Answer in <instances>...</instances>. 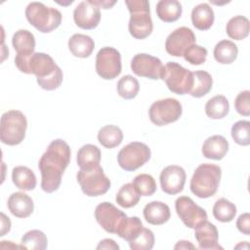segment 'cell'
<instances>
[{
  "mask_svg": "<svg viewBox=\"0 0 250 250\" xmlns=\"http://www.w3.org/2000/svg\"><path fill=\"white\" fill-rule=\"evenodd\" d=\"M144 228L142 221L140 220V218L134 216V217H127L126 220L124 221V223L122 224V226L119 228V229L117 230L116 234L125 239L126 241L130 242L131 240H133L142 230V229Z\"/></svg>",
  "mask_w": 250,
  "mask_h": 250,
  "instance_id": "d590c367",
  "label": "cell"
},
{
  "mask_svg": "<svg viewBox=\"0 0 250 250\" xmlns=\"http://www.w3.org/2000/svg\"><path fill=\"white\" fill-rule=\"evenodd\" d=\"M12 44L17 52L16 56L30 57L35 50V37L32 32L27 29H19L12 38Z\"/></svg>",
  "mask_w": 250,
  "mask_h": 250,
  "instance_id": "7402d4cb",
  "label": "cell"
},
{
  "mask_svg": "<svg viewBox=\"0 0 250 250\" xmlns=\"http://www.w3.org/2000/svg\"><path fill=\"white\" fill-rule=\"evenodd\" d=\"M195 41L193 31L187 26H181L168 35L165 41V50L173 57H182L189 46L195 44Z\"/></svg>",
  "mask_w": 250,
  "mask_h": 250,
  "instance_id": "9a60e30c",
  "label": "cell"
},
{
  "mask_svg": "<svg viewBox=\"0 0 250 250\" xmlns=\"http://www.w3.org/2000/svg\"><path fill=\"white\" fill-rule=\"evenodd\" d=\"M76 179L84 194L87 196H99L104 194L110 188V180L99 165L89 170L80 169Z\"/></svg>",
  "mask_w": 250,
  "mask_h": 250,
  "instance_id": "ba28073f",
  "label": "cell"
},
{
  "mask_svg": "<svg viewBox=\"0 0 250 250\" xmlns=\"http://www.w3.org/2000/svg\"><path fill=\"white\" fill-rule=\"evenodd\" d=\"M101 156V150L97 146L87 144L78 149L76 162L80 169L89 170L99 166Z\"/></svg>",
  "mask_w": 250,
  "mask_h": 250,
  "instance_id": "cb8c5ba5",
  "label": "cell"
},
{
  "mask_svg": "<svg viewBox=\"0 0 250 250\" xmlns=\"http://www.w3.org/2000/svg\"><path fill=\"white\" fill-rule=\"evenodd\" d=\"M153 245L154 234L146 228H143L140 233L129 242V246L132 250H150Z\"/></svg>",
  "mask_w": 250,
  "mask_h": 250,
  "instance_id": "ab89813d",
  "label": "cell"
},
{
  "mask_svg": "<svg viewBox=\"0 0 250 250\" xmlns=\"http://www.w3.org/2000/svg\"><path fill=\"white\" fill-rule=\"evenodd\" d=\"M237 229L245 235L250 234V215L249 213L241 214L236 221Z\"/></svg>",
  "mask_w": 250,
  "mask_h": 250,
  "instance_id": "7bdbcfd3",
  "label": "cell"
},
{
  "mask_svg": "<svg viewBox=\"0 0 250 250\" xmlns=\"http://www.w3.org/2000/svg\"><path fill=\"white\" fill-rule=\"evenodd\" d=\"M70 147L65 141L57 139L50 143L38 162L41 188L45 192L52 193L60 188L62 174L70 162Z\"/></svg>",
  "mask_w": 250,
  "mask_h": 250,
  "instance_id": "6da1fadb",
  "label": "cell"
},
{
  "mask_svg": "<svg viewBox=\"0 0 250 250\" xmlns=\"http://www.w3.org/2000/svg\"><path fill=\"white\" fill-rule=\"evenodd\" d=\"M162 68V62L158 58L148 54H137L131 61L132 71L141 77H146L152 80L160 79Z\"/></svg>",
  "mask_w": 250,
  "mask_h": 250,
  "instance_id": "5bb4252c",
  "label": "cell"
},
{
  "mask_svg": "<svg viewBox=\"0 0 250 250\" xmlns=\"http://www.w3.org/2000/svg\"><path fill=\"white\" fill-rule=\"evenodd\" d=\"M8 209L17 218H27L34 210L32 198L24 192L17 191L8 198Z\"/></svg>",
  "mask_w": 250,
  "mask_h": 250,
  "instance_id": "d6986e66",
  "label": "cell"
},
{
  "mask_svg": "<svg viewBox=\"0 0 250 250\" xmlns=\"http://www.w3.org/2000/svg\"><path fill=\"white\" fill-rule=\"evenodd\" d=\"M143 214L146 221L154 226L165 224L171 217L169 206L161 201H151L147 203L143 210Z\"/></svg>",
  "mask_w": 250,
  "mask_h": 250,
  "instance_id": "44dd1931",
  "label": "cell"
},
{
  "mask_svg": "<svg viewBox=\"0 0 250 250\" xmlns=\"http://www.w3.org/2000/svg\"><path fill=\"white\" fill-rule=\"evenodd\" d=\"M175 208L181 221L189 229H195L199 224L207 220L206 211L196 205L188 196L178 197L175 201Z\"/></svg>",
  "mask_w": 250,
  "mask_h": 250,
  "instance_id": "7c38bea8",
  "label": "cell"
},
{
  "mask_svg": "<svg viewBox=\"0 0 250 250\" xmlns=\"http://www.w3.org/2000/svg\"><path fill=\"white\" fill-rule=\"evenodd\" d=\"M186 178L184 168L178 165H169L161 171L159 176L161 189L167 194H177L183 190Z\"/></svg>",
  "mask_w": 250,
  "mask_h": 250,
  "instance_id": "e0dca14e",
  "label": "cell"
},
{
  "mask_svg": "<svg viewBox=\"0 0 250 250\" xmlns=\"http://www.w3.org/2000/svg\"><path fill=\"white\" fill-rule=\"evenodd\" d=\"M250 22L244 16H234L227 23L226 31L229 38L234 40H242L249 34Z\"/></svg>",
  "mask_w": 250,
  "mask_h": 250,
  "instance_id": "f1b7e54d",
  "label": "cell"
},
{
  "mask_svg": "<svg viewBox=\"0 0 250 250\" xmlns=\"http://www.w3.org/2000/svg\"><path fill=\"white\" fill-rule=\"evenodd\" d=\"M10 229H11V221H10V219L4 213H1V232H0V235L1 236L5 235V233L9 232Z\"/></svg>",
  "mask_w": 250,
  "mask_h": 250,
  "instance_id": "f6af8a7d",
  "label": "cell"
},
{
  "mask_svg": "<svg viewBox=\"0 0 250 250\" xmlns=\"http://www.w3.org/2000/svg\"><path fill=\"white\" fill-rule=\"evenodd\" d=\"M122 140L123 133L121 129L115 125H105L98 132L99 143L106 148H113L119 146Z\"/></svg>",
  "mask_w": 250,
  "mask_h": 250,
  "instance_id": "4dcf8cb0",
  "label": "cell"
},
{
  "mask_svg": "<svg viewBox=\"0 0 250 250\" xmlns=\"http://www.w3.org/2000/svg\"><path fill=\"white\" fill-rule=\"evenodd\" d=\"M133 186L141 196H150L156 190L154 178L148 174H140L133 180Z\"/></svg>",
  "mask_w": 250,
  "mask_h": 250,
  "instance_id": "74e56055",
  "label": "cell"
},
{
  "mask_svg": "<svg viewBox=\"0 0 250 250\" xmlns=\"http://www.w3.org/2000/svg\"><path fill=\"white\" fill-rule=\"evenodd\" d=\"M238 54V48L234 42L230 40H222L218 42L214 48V58L222 64H229L233 62Z\"/></svg>",
  "mask_w": 250,
  "mask_h": 250,
  "instance_id": "83f0119b",
  "label": "cell"
},
{
  "mask_svg": "<svg viewBox=\"0 0 250 250\" xmlns=\"http://www.w3.org/2000/svg\"><path fill=\"white\" fill-rule=\"evenodd\" d=\"M208 52L207 50L199 45L193 44L189 46L185 52H184V59L193 65H199L206 62Z\"/></svg>",
  "mask_w": 250,
  "mask_h": 250,
  "instance_id": "60d3db41",
  "label": "cell"
},
{
  "mask_svg": "<svg viewBox=\"0 0 250 250\" xmlns=\"http://www.w3.org/2000/svg\"><path fill=\"white\" fill-rule=\"evenodd\" d=\"M222 176L220 166L210 163L199 165L190 180V190L199 198H208L213 196L219 188Z\"/></svg>",
  "mask_w": 250,
  "mask_h": 250,
  "instance_id": "3957f363",
  "label": "cell"
},
{
  "mask_svg": "<svg viewBox=\"0 0 250 250\" xmlns=\"http://www.w3.org/2000/svg\"><path fill=\"white\" fill-rule=\"evenodd\" d=\"M175 249H188V248H191V249H195V246L192 245L189 241H187V240H181L179 241L175 247Z\"/></svg>",
  "mask_w": 250,
  "mask_h": 250,
  "instance_id": "7dc6e473",
  "label": "cell"
},
{
  "mask_svg": "<svg viewBox=\"0 0 250 250\" xmlns=\"http://www.w3.org/2000/svg\"><path fill=\"white\" fill-rule=\"evenodd\" d=\"M139 90V81L132 75H124L117 82V93L125 100L134 99L138 95Z\"/></svg>",
  "mask_w": 250,
  "mask_h": 250,
  "instance_id": "8d00e7d4",
  "label": "cell"
},
{
  "mask_svg": "<svg viewBox=\"0 0 250 250\" xmlns=\"http://www.w3.org/2000/svg\"><path fill=\"white\" fill-rule=\"evenodd\" d=\"M150 148L144 143L132 142L123 146L117 154V162L125 171H135L150 158Z\"/></svg>",
  "mask_w": 250,
  "mask_h": 250,
  "instance_id": "9c48e42d",
  "label": "cell"
},
{
  "mask_svg": "<svg viewBox=\"0 0 250 250\" xmlns=\"http://www.w3.org/2000/svg\"><path fill=\"white\" fill-rule=\"evenodd\" d=\"M160 79L166 83L171 92L177 95L189 94L193 84L192 72L174 62H168L163 65Z\"/></svg>",
  "mask_w": 250,
  "mask_h": 250,
  "instance_id": "52a82bcc",
  "label": "cell"
},
{
  "mask_svg": "<svg viewBox=\"0 0 250 250\" xmlns=\"http://www.w3.org/2000/svg\"><path fill=\"white\" fill-rule=\"evenodd\" d=\"M231 138L239 146H248L250 144V122L248 120H239L231 127Z\"/></svg>",
  "mask_w": 250,
  "mask_h": 250,
  "instance_id": "f35d334b",
  "label": "cell"
},
{
  "mask_svg": "<svg viewBox=\"0 0 250 250\" xmlns=\"http://www.w3.org/2000/svg\"><path fill=\"white\" fill-rule=\"evenodd\" d=\"M183 113L181 103L174 98L154 102L148 109V117L156 126H165L177 121Z\"/></svg>",
  "mask_w": 250,
  "mask_h": 250,
  "instance_id": "30bf717a",
  "label": "cell"
},
{
  "mask_svg": "<svg viewBox=\"0 0 250 250\" xmlns=\"http://www.w3.org/2000/svg\"><path fill=\"white\" fill-rule=\"evenodd\" d=\"M68 49L70 53L77 58H88L94 51L95 42L94 40L81 33H75L68 39Z\"/></svg>",
  "mask_w": 250,
  "mask_h": 250,
  "instance_id": "603a6c76",
  "label": "cell"
},
{
  "mask_svg": "<svg viewBox=\"0 0 250 250\" xmlns=\"http://www.w3.org/2000/svg\"><path fill=\"white\" fill-rule=\"evenodd\" d=\"M18 69L26 74H34L38 85L47 91L58 89L63 78L62 70L50 55L34 53L30 57H15Z\"/></svg>",
  "mask_w": 250,
  "mask_h": 250,
  "instance_id": "7a4b0ae2",
  "label": "cell"
},
{
  "mask_svg": "<svg viewBox=\"0 0 250 250\" xmlns=\"http://www.w3.org/2000/svg\"><path fill=\"white\" fill-rule=\"evenodd\" d=\"M14 185L22 190H32L36 187V176L31 169L25 166H17L12 171Z\"/></svg>",
  "mask_w": 250,
  "mask_h": 250,
  "instance_id": "4316f807",
  "label": "cell"
},
{
  "mask_svg": "<svg viewBox=\"0 0 250 250\" xmlns=\"http://www.w3.org/2000/svg\"><path fill=\"white\" fill-rule=\"evenodd\" d=\"M229 104L223 95H217L207 101L205 104V113L211 119H221L228 115Z\"/></svg>",
  "mask_w": 250,
  "mask_h": 250,
  "instance_id": "f546056e",
  "label": "cell"
},
{
  "mask_svg": "<svg viewBox=\"0 0 250 250\" xmlns=\"http://www.w3.org/2000/svg\"><path fill=\"white\" fill-rule=\"evenodd\" d=\"M140 196L141 195L136 191L133 184L127 183L119 188L115 200L119 206L123 208H131L139 203Z\"/></svg>",
  "mask_w": 250,
  "mask_h": 250,
  "instance_id": "e575fe53",
  "label": "cell"
},
{
  "mask_svg": "<svg viewBox=\"0 0 250 250\" xmlns=\"http://www.w3.org/2000/svg\"><path fill=\"white\" fill-rule=\"evenodd\" d=\"M125 4L130 12L129 32L136 39H145L153 29L149 13V4L146 0H127Z\"/></svg>",
  "mask_w": 250,
  "mask_h": 250,
  "instance_id": "277c9868",
  "label": "cell"
},
{
  "mask_svg": "<svg viewBox=\"0 0 250 250\" xmlns=\"http://www.w3.org/2000/svg\"><path fill=\"white\" fill-rule=\"evenodd\" d=\"M97 249H114V250H118L119 246L113 239L104 238V239L100 241V243L97 246Z\"/></svg>",
  "mask_w": 250,
  "mask_h": 250,
  "instance_id": "ee69618b",
  "label": "cell"
},
{
  "mask_svg": "<svg viewBox=\"0 0 250 250\" xmlns=\"http://www.w3.org/2000/svg\"><path fill=\"white\" fill-rule=\"evenodd\" d=\"M235 110L243 116L250 115V92L248 90L240 92L234 101Z\"/></svg>",
  "mask_w": 250,
  "mask_h": 250,
  "instance_id": "b9f144b4",
  "label": "cell"
},
{
  "mask_svg": "<svg viewBox=\"0 0 250 250\" xmlns=\"http://www.w3.org/2000/svg\"><path fill=\"white\" fill-rule=\"evenodd\" d=\"M25 17L38 31L49 33L60 26L62 16L55 8L47 7L41 2H31L25 8Z\"/></svg>",
  "mask_w": 250,
  "mask_h": 250,
  "instance_id": "5b68a950",
  "label": "cell"
},
{
  "mask_svg": "<svg viewBox=\"0 0 250 250\" xmlns=\"http://www.w3.org/2000/svg\"><path fill=\"white\" fill-rule=\"evenodd\" d=\"M48 239L46 234L39 229H31L21 237V246L23 249L44 250L47 248Z\"/></svg>",
  "mask_w": 250,
  "mask_h": 250,
  "instance_id": "836d02e7",
  "label": "cell"
},
{
  "mask_svg": "<svg viewBox=\"0 0 250 250\" xmlns=\"http://www.w3.org/2000/svg\"><path fill=\"white\" fill-rule=\"evenodd\" d=\"M156 15L164 22H173L180 19L183 8L177 0H160L156 4Z\"/></svg>",
  "mask_w": 250,
  "mask_h": 250,
  "instance_id": "484cf974",
  "label": "cell"
},
{
  "mask_svg": "<svg viewBox=\"0 0 250 250\" xmlns=\"http://www.w3.org/2000/svg\"><path fill=\"white\" fill-rule=\"evenodd\" d=\"M98 224L109 233H116L127 218V215L110 202H102L95 209Z\"/></svg>",
  "mask_w": 250,
  "mask_h": 250,
  "instance_id": "4fadbf2b",
  "label": "cell"
},
{
  "mask_svg": "<svg viewBox=\"0 0 250 250\" xmlns=\"http://www.w3.org/2000/svg\"><path fill=\"white\" fill-rule=\"evenodd\" d=\"M194 229V237L198 242L199 249H222V247L218 243L219 233L215 225L206 220L199 224Z\"/></svg>",
  "mask_w": 250,
  "mask_h": 250,
  "instance_id": "ac0fdd59",
  "label": "cell"
},
{
  "mask_svg": "<svg viewBox=\"0 0 250 250\" xmlns=\"http://www.w3.org/2000/svg\"><path fill=\"white\" fill-rule=\"evenodd\" d=\"M212 213L214 218L219 222L229 223L234 219L236 215V207L229 200L220 198L215 202Z\"/></svg>",
  "mask_w": 250,
  "mask_h": 250,
  "instance_id": "d6a6232c",
  "label": "cell"
},
{
  "mask_svg": "<svg viewBox=\"0 0 250 250\" xmlns=\"http://www.w3.org/2000/svg\"><path fill=\"white\" fill-rule=\"evenodd\" d=\"M93 2L99 7L103 9H110L116 1H108V0H93Z\"/></svg>",
  "mask_w": 250,
  "mask_h": 250,
  "instance_id": "bcb514c9",
  "label": "cell"
},
{
  "mask_svg": "<svg viewBox=\"0 0 250 250\" xmlns=\"http://www.w3.org/2000/svg\"><path fill=\"white\" fill-rule=\"evenodd\" d=\"M121 55L112 47H104L96 56V71L105 80L116 78L121 73Z\"/></svg>",
  "mask_w": 250,
  "mask_h": 250,
  "instance_id": "8fae6325",
  "label": "cell"
},
{
  "mask_svg": "<svg viewBox=\"0 0 250 250\" xmlns=\"http://www.w3.org/2000/svg\"><path fill=\"white\" fill-rule=\"evenodd\" d=\"M26 128L27 120L21 111L12 109L4 112L1 116V142L8 146L20 145L25 137Z\"/></svg>",
  "mask_w": 250,
  "mask_h": 250,
  "instance_id": "8992f818",
  "label": "cell"
},
{
  "mask_svg": "<svg viewBox=\"0 0 250 250\" xmlns=\"http://www.w3.org/2000/svg\"><path fill=\"white\" fill-rule=\"evenodd\" d=\"M229 150V142L224 136L214 135L207 138L202 146V154L204 157L213 160H221Z\"/></svg>",
  "mask_w": 250,
  "mask_h": 250,
  "instance_id": "ffe728a7",
  "label": "cell"
},
{
  "mask_svg": "<svg viewBox=\"0 0 250 250\" xmlns=\"http://www.w3.org/2000/svg\"><path fill=\"white\" fill-rule=\"evenodd\" d=\"M192 76L193 84L189 92L190 96L194 98H201L207 95L211 91L213 85L211 74L204 70H196L192 72Z\"/></svg>",
  "mask_w": 250,
  "mask_h": 250,
  "instance_id": "1f68e13d",
  "label": "cell"
},
{
  "mask_svg": "<svg viewBox=\"0 0 250 250\" xmlns=\"http://www.w3.org/2000/svg\"><path fill=\"white\" fill-rule=\"evenodd\" d=\"M73 20L75 24L82 29H94L101 21L100 8L93 0L82 1L73 11Z\"/></svg>",
  "mask_w": 250,
  "mask_h": 250,
  "instance_id": "2e32d148",
  "label": "cell"
},
{
  "mask_svg": "<svg viewBox=\"0 0 250 250\" xmlns=\"http://www.w3.org/2000/svg\"><path fill=\"white\" fill-rule=\"evenodd\" d=\"M214 20V11L207 3H200L191 11L192 24L199 30L209 29L213 25Z\"/></svg>",
  "mask_w": 250,
  "mask_h": 250,
  "instance_id": "d4e9b609",
  "label": "cell"
}]
</instances>
